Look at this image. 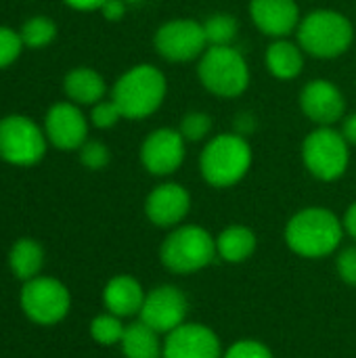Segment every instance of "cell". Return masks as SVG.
Returning a JSON list of instances; mask_svg holds the SVG:
<instances>
[{"instance_id":"cell-21","label":"cell","mask_w":356,"mask_h":358,"mask_svg":"<svg viewBox=\"0 0 356 358\" xmlns=\"http://www.w3.org/2000/svg\"><path fill=\"white\" fill-rule=\"evenodd\" d=\"M65 94L76 105H97L107 92L103 76L90 67H76L65 76L63 82Z\"/></svg>"},{"instance_id":"cell-2","label":"cell","mask_w":356,"mask_h":358,"mask_svg":"<svg viewBox=\"0 0 356 358\" xmlns=\"http://www.w3.org/2000/svg\"><path fill=\"white\" fill-rule=\"evenodd\" d=\"M254 162L250 141L239 132H222L210 136L199 153V174L214 189L239 185Z\"/></svg>"},{"instance_id":"cell-36","label":"cell","mask_w":356,"mask_h":358,"mask_svg":"<svg viewBox=\"0 0 356 358\" xmlns=\"http://www.w3.org/2000/svg\"><path fill=\"white\" fill-rule=\"evenodd\" d=\"M63 2L76 10H101V6L107 0H63Z\"/></svg>"},{"instance_id":"cell-27","label":"cell","mask_w":356,"mask_h":358,"mask_svg":"<svg viewBox=\"0 0 356 358\" xmlns=\"http://www.w3.org/2000/svg\"><path fill=\"white\" fill-rule=\"evenodd\" d=\"M214 122L210 117V113L206 111H189L183 115L180 124H178V132L183 134V138L187 143H201L208 141L212 134Z\"/></svg>"},{"instance_id":"cell-23","label":"cell","mask_w":356,"mask_h":358,"mask_svg":"<svg viewBox=\"0 0 356 358\" xmlns=\"http://www.w3.org/2000/svg\"><path fill=\"white\" fill-rule=\"evenodd\" d=\"M8 266L23 283L38 277L44 266V250L34 239H19L8 252Z\"/></svg>"},{"instance_id":"cell-22","label":"cell","mask_w":356,"mask_h":358,"mask_svg":"<svg viewBox=\"0 0 356 358\" xmlns=\"http://www.w3.org/2000/svg\"><path fill=\"white\" fill-rule=\"evenodd\" d=\"M120 348L126 358H162L164 342L159 340L157 331L138 319L136 323L126 325Z\"/></svg>"},{"instance_id":"cell-7","label":"cell","mask_w":356,"mask_h":358,"mask_svg":"<svg viewBox=\"0 0 356 358\" xmlns=\"http://www.w3.org/2000/svg\"><path fill=\"white\" fill-rule=\"evenodd\" d=\"M302 162L317 180H340L350 164V145L334 126H317L302 143Z\"/></svg>"},{"instance_id":"cell-14","label":"cell","mask_w":356,"mask_h":358,"mask_svg":"<svg viewBox=\"0 0 356 358\" xmlns=\"http://www.w3.org/2000/svg\"><path fill=\"white\" fill-rule=\"evenodd\" d=\"M300 109L317 126H334L346 115V99L332 80L317 78L300 90Z\"/></svg>"},{"instance_id":"cell-20","label":"cell","mask_w":356,"mask_h":358,"mask_svg":"<svg viewBox=\"0 0 356 358\" xmlns=\"http://www.w3.org/2000/svg\"><path fill=\"white\" fill-rule=\"evenodd\" d=\"M256 248L258 237L245 224H229L216 235V254L227 264H241L250 260Z\"/></svg>"},{"instance_id":"cell-32","label":"cell","mask_w":356,"mask_h":358,"mask_svg":"<svg viewBox=\"0 0 356 358\" xmlns=\"http://www.w3.org/2000/svg\"><path fill=\"white\" fill-rule=\"evenodd\" d=\"M336 271L338 277L346 283L356 287V245H348L344 248L338 258H336Z\"/></svg>"},{"instance_id":"cell-28","label":"cell","mask_w":356,"mask_h":358,"mask_svg":"<svg viewBox=\"0 0 356 358\" xmlns=\"http://www.w3.org/2000/svg\"><path fill=\"white\" fill-rule=\"evenodd\" d=\"M80 162L88 170H103L111 162V151L101 141H86L80 149Z\"/></svg>"},{"instance_id":"cell-33","label":"cell","mask_w":356,"mask_h":358,"mask_svg":"<svg viewBox=\"0 0 356 358\" xmlns=\"http://www.w3.org/2000/svg\"><path fill=\"white\" fill-rule=\"evenodd\" d=\"M128 10V4L124 0H107L101 6V13L107 21H122Z\"/></svg>"},{"instance_id":"cell-16","label":"cell","mask_w":356,"mask_h":358,"mask_svg":"<svg viewBox=\"0 0 356 358\" xmlns=\"http://www.w3.org/2000/svg\"><path fill=\"white\" fill-rule=\"evenodd\" d=\"M46 138L61 151H78L88 141V122L76 103H57L44 120Z\"/></svg>"},{"instance_id":"cell-8","label":"cell","mask_w":356,"mask_h":358,"mask_svg":"<svg viewBox=\"0 0 356 358\" xmlns=\"http://www.w3.org/2000/svg\"><path fill=\"white\" fill-rule=\"evenodd\" d=\"M19 304L23 315L38 325L61 323L71 306L69 289L52 277H34L23 283Z\"/></svg>"},{"instance_id":"cell-30","label":"cell","mask_w":356,"mask_h":358,"mask_svg":"<svg viewBox=\"0 0 356 358\" xmlns=\"http://www.w3.org/2000/svg\"><path fill=\"white\" fill-rule=\"evenodd\" d=\"M222 358H275V355L260 340H237L225 350Z\"/></svg>"},{"instance_id":"cell-31","label":"cell","mask_w":356,"mask_h":358,"mask_svg":"<svg viewBox=\"0 0 356 358\" xmlns=\"http://www.w3.org/2000/svg\"><path fill=\"white\" fill-rule=\"evenodd\" d=\"M21 48H23L21 36L13 31L10 27L0 25V69L13 65L17 57L21 55Z\"/></svg>"},{"instance_id":"cell-11","label":"cell","mask_w":356,"mask_h":358,"mask_svg":"<svg viewBox=\"0 0 356 358\" xmlns=\"http://www.w3.org/2000/svg\"><path fill=\"white\" fill-rule=\"evenodd\" d=\"M187 315L189 300L185 292L172 283H166L147 292L138 319L159 336H168L183 323H187Z\"/></svg>"},{"instance_id":"cell-29","label":"cell","mask_w":356,"mask_h":358,"mask_svg":"<svg viewBox=\"0 0 356 358\" xmlns=\"http://www.w3.org/2000/svg\"><path fill=\"white\" fill-rule=\"evenodd\" d=\"M122 117H124V115H122V111H120V107L115 105L113 99H109V101H105V99L99 101L97 105H92V111H90V122H92V126L99 128V130L113 128Z\"/></svg>"},{"instance_id":"cell-25","label":"cell","mask_w":356,"mask_h":358,"mask_svg":"<svg viewBox=\"0 0 356 358\" xmlns=\"http://www.w3.org/2000/svg\"><path fill=\"white\" fill-rule=\"evenodd\" d=\"M19 36L23 40V46H27V48H44L55 40L57 25H55L52 19L38 15V17H31L29 21L23 23Z\"/></svg>"},{"instance_id":"cell-34","label":"cell","mask_w":356,"mask_h":358,"mask_svg":"<svg viewBox=\"0 0 356 358\" xmlns=\"http://www.w3.org/2000/svg\"><path fill=\"white\" fill-rule=\"evenodd\" d=\"M342 134H344V138L348 141V145L356 147V111L353 113H346L344 115V120H342V130H340Z\"/></svg>"},{"instance_id":"cell-19","label":"cell","mask_w":356,"mask_h":358,"mask_svg":"<svg viewBox=\"0 0 356 358\" xmlns=\"http://www.w3.org/2000/svg\"><path fill=\"white\" fill-rule=\"evenodd\" d=\"M304 55L298 42L277 38L264 50V65L277 80H296L304 69Z\"/></svg>"},{"instance_id":"cell-1","label":"cell","mask_w":356,"mask_h":358,"mask_svg":"<svg viewBox=\"0 0 356 358\" xmlns=\"http://www.w3.org/2000/svg\"><path fill=\"white\" fill-rule=\"evenodd\" d=\"M346 231L342 224V218L334 214L329 208L311 206L300 212H296L283 231L287 248L308 260L327 258L338 252L342 245Z\"/></svg>"},{"instance_id":"cell-4","label":"cell","mask_w":356,"mask_h":358,"mask_svg":"<svg viewBox=\"0 0 356 358\" xmlns=\"http://www.w3.org/2000/svg\"><path fill=\"white\" fill-rule=\"evenodd\" d=\"M296 38L306 55L315 59H336L353 46L355 25L340 10L317 8L302 17Z\"/></svg>"},{"instance_id":"cell-13","label":"cell","mask_w":356,"mask_h":358,"mask_svg":"<svg viewBox=\"0 0 356 358\" xmlns=\"http://www.w3.org/2000/svg\"><path fill=\"white\" fill-rule=\"evenodd\" d=\"M225 348L216 331L204 323H183L164 338L162 358H222Z\"/></svg>"},{"instance_id":"cell-17","label":"cell","mask_w":356,"mask_h":358,"mask_svg":"<svg viewBox=\"0 0 356 358\" xmlns=\"http://www.w3.org/2000/svg\"><path fill=\"white\" fill-rule=\"evenodd\" d=\"M248 10L254 25L273 40L296 34L302 21L296 0H250Z\"/></svg>"},{"instance_id":"cell-37","label":"cell","mask_w":356,"mask_h":358,"mask_svg":"<svg viewBox=\"0 0 356 358\" xmlns=\"http://www.w3.org/2000/svg\"><path fill=\"white\" fill-rule=\"evenodd\" d=\"M124 2H126L128 6H134V4H143L145 0H124Z\"/></svg>"},{"instance_id":"cell-10","label":"cell","mask_w":356,"mask_h":358,"mask_svg":"<svg viewBox=\"0 0 356 358\" xmlns=\"http://www.w3.org/2000/svg\"><path fill=\"white\" fill-rule=\"evenodd\" d=\"M153 46L157 55L170 63H189L206 52L208 40L201 21L170 19L157 27L153 36Z\"/></svg>"},{"instance_id":"cell-3","label":"cell","mask_w":356,"mask_h":358,"mask_svg":"<svg viewBox=\"0 0 356 358\" xmlns=\"http://www.w3.org/2000/svg\"><path fill=\"white\" fill-rule=\"evenodd\" d=\"M168 94V80L162 69L151 63H138L124 71L113 88L111 99L126 120H147L153 115Z\"/></svg>"},{"instance_id":"cell-6","label":"cell","mask_w":356,"mask_h":358,"mask_svg":"<svg viewBox=\"0 0 356 358\" xmlns=\"http://www.w3.org/2000/svg\"><path fill=\"white\" fill-rule=\"evenodd\" d=\"M201 86L220 99H237L250 86V65L235 46H208L197 59Z\"/></svg>"},{"instance_id":"cell-15","label":"cell","mask_w":356,"mask_h":358,"mask_svg":"<svg viewBox=\"0 0 356 358\" xmlns=\"http://www.w3.org/2000/svg\"><path fill=\"white\" fill-rule=\"evenodd\" d=\"M191 212V193L178 182H162L145 199V216L159 229H174Z\"/></svg>"},{"instance_id":"cell-35","label":"cell","mask_w":356,"mask_h":358,"mask_svg":"<svg viewBox=\"0 0 356 358\" xmlns=\"http://www.w3.org/2000/svg\"><path fill=\"white\" fill-rule=\"evenodd\" d=\"M342 224H344V231L348 237H353L356 241V201H353L348 206V210L344 212V218H342Z\"/></svg>"},{"instance_id":"cell-24","label":"cell","mask_w":356,"mask_h":358,"mask_svg":"<svg viewBox=\"0 0 356 358\" xmlns=\"http://www.w3.org/2000/svg\"><path fill=\"white\" fill-rule=\"evenodd\" d=\"M201 25L208 46H233L239 31V21L231 13H214L204 19Z\"/></svg>"},{"instance_id":"cell-5","label":"cell","mask_w":356,"mask_h":358,"mask_svg":"<svg viewBox=\"0 0 356 358\" xmlns=\"http://www.w3.org/2000/svg\"><path fill=\"white\" fill-rule=\"evenodd\" d=\"M216 258V237L199 224H178L170 229L159 248L164 268L174 275L199 273Z\"/></svg>"},{"instance_id":"cell-26","label":"cell","mask_w":356,"mask_h":358,"mask_svg":"<svg viewBox=\"0 0 356 358\" xmlns=\"http://www.w3.org/2000/svg\"><path fill=\"white\" fill-rule=\"evenodd\" d=\"M126 331V325L122 323V317L113 313H105L92 319L90 323V338L101 346H115L122 342Z\"/></svg>"},{"instance_id":"cell-12","label":"cell","mask_w":356,"mask_h":358,"mask_svg":"<svg viewBox=\"0 0 356 358\" xmlns=\"http://www.w3.org/2000/svg\"><path fill=\"white\" fill-rule=\"evenodd\" d=\"M185 153L187 141L178 128H157L141 145V164L153 176H170L183 166Z\"/></svg>"},{"instance_id":"cell-9","label":"cell","mask_w":356,"mask_h":358,"mask_svg":"<svg viewBox=\"0 0 356 358\" xmlns=\"http://www.w3.org/2000/svg\"><path fill=\"white\" fill-rule=\"evenodd\" d=\"M46 153V134L25 115L0 120V157L13 166H36Z\"/></svg>"},{"instance_id":"cell-18","label":"cell","mask_w":356,"mask_h":358,"mask_svg":"<svg viewBox=\"0 0 356 358\" xmlns=\"http://www.w3.org/2000/svg\"><path fill=\"white\" fill-rule=\"evenodd\" d=\"M145 296L147 292L132 275H115L107 281L103 289V304L107 313L126 319L141 313Z\"/></svg>"}]
</instances>
